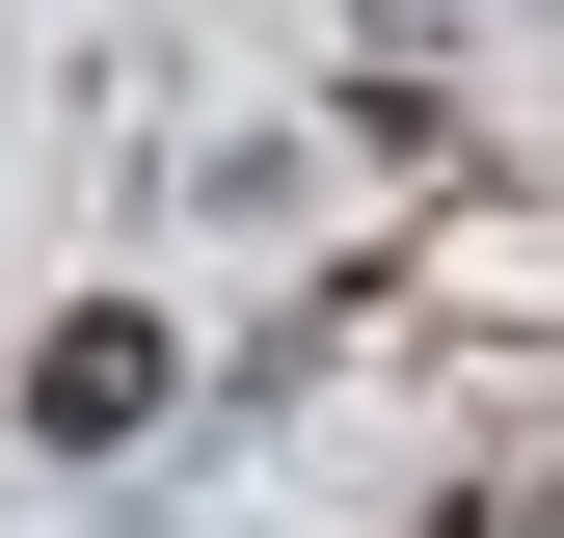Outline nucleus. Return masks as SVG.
<instances>
[{"label": "nucleus", "instance_id": "nucleus-1", "mask_svg": "<svg viewBox=\"0 0 564 538\" xmlns=\"http://www.w3.org/2000/svg\"><path fill=\"white\" fill-rule=\"evenodd\" d=\"M28 431H54V458L162 431V323H54V351H28Z\"/></svg>", "mask_w": 564, "mask_h": 538}]
</instances>
